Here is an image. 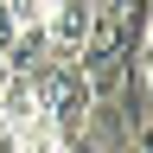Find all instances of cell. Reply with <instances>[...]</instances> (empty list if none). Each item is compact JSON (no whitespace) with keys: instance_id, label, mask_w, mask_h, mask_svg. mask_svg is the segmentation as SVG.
Here are the masks:
<instances>
[{"instance_id":"cell-4","label":"cell","mask_w":153,"mask_h":153,"mask_svg":"<svg viewBox=\"0 0 153 153\" xmlns=\"http://www.w3.org/2000/svg\"><path fill=\"white\" fill-rule=\"evenodd\" d=\"M0 121H7V134L38 121V83L32 76H7V83H0Z\"/></svg>"},{"instance_id":"cell-2","label":"cell","mask_w":153,"mask_h":153,"mask_svg":"<svg viewBox=\"0 0 153 153\" xmlns=\"http://www.w3.org/2000/svg\"><path fill=\"white\" fill-rule=\"evenodd\" d=\"M32 83H38V121H51L64 140H76L83 121L96 115V89H89V76L76 70L70 57H45V64L32 70Z\"/></svg>"},{"instance_id":"cell-7","label":"cell","mask_w":153,"mask_h":153,"mask_svg":"<svg viewBox=\"0 0 153 153\" xmlns=\"http://www.w3.org/2000/svg\"><path fill=\"white\" fill-rule=\"evenodd\" d=\"M0 153H13V134H0Z\"/></svg>"},{"instance_id":"cell-1","label":"cell","mask_w":153,"mask_h":153,"mask_svg":"<svg viewBox=\"0 0 153 153\" xmlns=\"http://www.w3.org/2000/svg\"><path fill=\"white\" fill-rule=\"evenodd\" d=\"M140 26H147V7H128V0H102V7H89V38H83V51H76V70L89 76L96 102H115L121 83L134 76Z\"/></svg>"},{"instance_id":"cell-6","label":"cell","mask_w":153,"mask_h":153,"mask_svg":"<svg viewBox=\"0 0 153 153\" xmlns=\"http://www.w3.org/2000/svg\"><path fill=\"white\" fill-rule=\"evenodd\" d=\"M140 45L153 51V7H147V26H140Z\"/></svg>"},{"instance_id":"cell-9","label":"cell","mask_w":153,"mask_h":153,"mask_svg":"<svg viewBox=\"0 0 153 153\" xmlns=\"http://www.w3.org/2000/svg\"><path fill=\"white\" fill-rule=\"evenodd\" d=\"M0 134H7V121H0Z\"/></svg>"},{"instance_id":"cell-5","label":"cell","mask_w":153,"mask_h":153,"mask_svg":"<svg viewBox=\"0 0 153 153\" xmlns=\"http://www.w3.org/2000/svg\"><path fill=\"white\" fill-rule=\"evenodd\" d=\"M13 153H64V134L51 121H26V128H13Z\"/></svg>"},{"instance_id":"cell-3","label":"cell","mask_w":153,"mask_h":153,"mask_svg":"<svg viewBox=\"0 0 153 153\" xmlns=\"http://www.w3.org/2000/svg\"><path fill=\"white\" fill-rule=\"evenodd\" d=\"M89 7H96V0H57V7L38 13L51 57H70V64H76V51H83V38H89Z\"/></svg>"},{"instance_id":"cell-8","label":"cell","mask_w":153,"mask_h":153,"mask_svg":"<svg viewBox=\"0 0 153 153\" xmlns=\"http://www.w3.org/2000/svg\"><path fill=\"white\" fill-rule=\"evenodd\" d=\"M0 83H7V57H0Z\"/></svg>"}]
</instances>
